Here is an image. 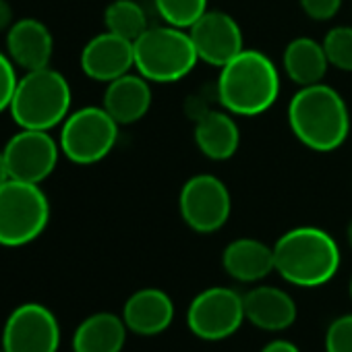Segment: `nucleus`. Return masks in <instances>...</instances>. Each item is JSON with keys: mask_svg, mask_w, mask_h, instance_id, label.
Segmentation results:
<instances>
[{"mask_svg": "<svg viewBox=\"0 0 352 352\" xmlns=\"http://www.w3.org/2000/svg\"><path fill=\"white\" fill-rule=\"evenodd\" d=\"M288 126L307 149L329 153L340 149L350 135V110L333 87L305 85L290 98Z\"/></svg>", "mask_w": 352, "mask_h": 352, "instance_id": "obj_1", "label": "nucleus"}, {"mask_svg": "<svg viewBox=\"0 0 352 352\" xmlns=\"http://www.w3.org/2000/svg\"><path fill=\"white\" fill-rule=\"evenodd\" d=\"M280 96V71L261 50L245 48L220 69L216 98L234 116H259Z\"/></svg>", "mask_w": 352, "mask_h": 352, "instance_id": "obj_2", "label": "nucleus"}, {"mask_svg": "<svg viewBox=\"0 0 352 352\" xmlns=\"http://www.w3.org/2000/svg\"><path fill=\"white\" fill-rule=\"evenodd\" d=\"M276 272L298 288L327 284L340 270V247L333 236L317 226H296L274 243Z\"/></svg>", "mask_w": 352, "mask_h": 352, "instance_id": "obj_3", "label": "nucleus"}, {"mask_svg": "<svg viewBox=\"0 0 352 352\" xmlns=\"http://www.w3.org/2000/svg\"><path fill=\"white\" fill-rule=\"evenodd\" d=\"M71 102L73 91L67 77L44 67L19 79L9 112L21 129L52 131L71 114Z\"/></svg>", "mask_w": 352, "mask_h": 352, "instance_id": "obj_4", "label": "nucleus"}, {"mask_svg": "<svg viewBox=\"0 0 352 352\" xmlns=\"http://www.w3.org/2000/svg\"><path fill=\"white\" fill-rule=\"evenodd\" d=\"M135 69L151 83H176L199 63L187 30L172 25L147 28L135 42Z\"/></svg>", "mask_w": 352, "mask_h": 352, "instance_id": "obj_5", "label": "nucleus"}, {"mask_svg": "<svg viewBox=\"0 0 352 352\" xmlns=\"http://www.w3.org/2000/svg\"><path fill=\"white\" fill-rule=\"evenodd\" d=\"M50 222V201L40 185L9 179L0 185V247H23Z\"/></svg>", "mask_w": 352, "mask_h": 352, "instance_id": "obj_6", "label": "nucleus"}, {"mask_svg": "<svg viewBox=\"0 0 352 352\" xmlns=\"http://www.w3.org/2000/svg\"><path fill=\"white\" fill-rule=\"evenodd\" d=\"M118 122L104 106H85L71 112L60 124V151L79 166H91L110 155L118 141Z\"/></svg>", "mask_w": 352, "mask_h": 352, "instance_id": "obj_7", "label": "nucleus"}, {"mask_svg": "<svg viewBox=\"0 0 352 352\" xmlns=\"http://www.w3.org/2000/svg\"><path fill=\"white\" fill-rule=\"evenodd\" d=\"M179 212L183 222L199 234H212L224 228L232 212V197L222 179L214 174H195L179 193Z\"/></svg>", "mask_w": 352, "mask_h": 352, "instance_id": "obj_8", "label": "nucleus"}, {"mask_svg": "<svg viewBox=\"0 0 352 352\" xmlns=\"http://www.w3.org/2000/svg\"><path fill=\"white\" fill-rule=\"evenodd\" d=\"M245 319L243 294L228 286L201 290L187 309L189 329L206 342H220L241 329Z\"/></svg>", "mask_w": 352, "mask_h": 352, "instance_id": "obj_9", "label": "nucleus"}, {"mask_svg": "<svg viewBox=\"0 0 352 352\" xmlns=\"http://www.w3.org/2000/svg\"><path fill=\"white\" fill-rule=\"evenodd\" d=\"M9 176L15 181L42 185L58 164L60 143L50 131L21 129L5 145Z\"/></svg>", "mask_w": 352, "mask_h": 352, "instance_id": "obj_10", "label": "nucleus"}, {"mask_svg": "<svg viewBox=\"0 0 352 352\" xmlns=\"http://www.w3.org/2000/svg\"><path fill=\"white\" fill-rule=\"evenodd\" d=\"M60 346V325L54 313L40 302L17 307L3 329L5 352H56Z\"/></svg>", "mask_w": 352, "mask_h": 352, "instance_id": "obj_11", "label": "nucleus"}, {"mask_svg": "<svg viewBox=\"0 0 352 352\" xmlns=\"http://www.w3.org/2000/svg\"><path fill=\"white\" fill-rule=\"evenodd\" d=\"M187 32L199 60L216 69H222L245 50V38L239 21L224 11H208Z\"/></svg>", "mask_w": 352, "mask_h": 352, "instance_id": "obj_12", "label": "nucleus"}, {"mask_svg": "<svg viewBox=\"0 0 352 352\" xmlns=\"http://www.w3.org/2000/svg\"><path fill=\"white\" fill-rule=\"evenodd\" d=\"M81 71L100 83H110L135 69V48L112 32L94 36L81 50Z\"/></svg>", "mask_w": 352, "mask_h": 352, "instance_id": "obj_13", "label": "nucleus"}, {"mask_svg": "<svg viewBox=\"0 0 352 352\" xmlns=\"http://www.w3.org/2000/svg\"><path fill=\"white\" fill-rule=\"evenodd\" d=\"M54 52V38L50 30L38 19H19L7 32V54L15 67L28 71L50 67Z\"/></svg>", "mask_w": 352, "mask_h": 352, "instance_id": "obj_14", "label": "nucleus"}, {"mask_svg": "<svg viewBox=\"0 0 352 352\" xmlns=\"http://www.w3.org/2000/svg\"><path fill=\"white\" fill-rule=\"evenodd\" d=\"M245 319L263 331H282L296 321V302L294 298L278 288L259 284L243 294Z\"/></svg>", "mask_w": 352, "mask_h": 352, "instance_id": "obj_15", "label": "nucleus"}, {"mask_svg": "<svg viewBox=\"0 0 352 352\" xmlns=\"http://www.w3.org/2000/svg\"><path fill=\"white\" fill-rule=\"evenodd\" d=\"M120 317L129 331L137 336H157L172 325L174 302L168 292L160 288H141L126 298Z\"/></svg>", "mask_w": 352, "mask_h": 352, "instance_id": "obj_16", "label": "nucleus"}, {"mask_svg": "<svg viewBox=\"0 0 352 352\" xmlns=\"http://www.w3.org/2000/svg\"><path fill=\"white\" fill-rule=\"evenodd\" d=\"M151 102V81L139 73H126L106 83L102 106L118 124H135L149 112Z\"/></svg>", "mask_w": 352, "mask_h": 352, "instance_id": "obj_17", "label": "nucleus"}, {"mask_svg": "<svg viewBox=\"0 0 352 352\" xmlns=\"http://www.w3.org/2000/svg\"><path fill=\"white\" fill-rule=\"evenodd\" d=\"M222 267L236 282L257 284L276 272L274 247L251 236L234 239L222 253Z\"/></svg>", "mask_w": 352, "mask_h": 352, "instance_id": "obj_18", "label": "nucleus"}, {"mask_svg": "<svg viewBox=\"0 0 352 352\" xmlns=\"http://www.w3.org/2000/svg\"><path fill=\"white\" fill-rule=\"evenodd\" d=\"M193 139L197 149L214 162L230 160L241 145V129L228 110H208L195 120Z\"/></svg>", "mask_w": 352, "mask_h": 352, "instance_id": "obj_19", "label": "nucleus"}, {"mask_svg": "<svg viewBox=\"0 0 352 352\" xmlns=\"http://www.w3.org/2000/svg\"><path fill=\"white\" fill-rule=\"evenodd\" d=\"M327 67L329 60L325 56L323 44L309 36H298L290 40L282 52V69L286 77L298 87L321 83Z\"/></svg>", "mask_w": 352, "mask_h": 352, "instance_id": "obj_20", "label": "nucleus"}, {"mask_svg": "<svg viewBox=\"0 0 352 352\" xmlns=\"http://www.w3.org/2000/svg\"><path fill=\"white\" fill-rule=\"evenodd\" d=\"M126 323L114 313H94L73 333V352H120L126 342Z\"/></svg>", "mask_w": 352, "mask_h": 352, "instance_id": "obj_21", "label": "nucleus"}, {"mask_svg": "<svg viewBox=\"0 0 352 352\" xmlns=\"http://www.w3.org/2000/svg\"><path fill=\"white\" fill-rule=\"evenodd\" d=\"M106 32L135 42L149 25L143 7L135 0H112L104 11Z\"/></svg>", "mask_w": 352, "mask_h": 352, "instance_id": "obj_22", "label": "nucleus"}, {"mask_svg": "<svg viewBox=\"0 0 352 352\" xmlns=\"http://www.w3.org/2000/svg\"><path fill=\"white\" fill-rule=\"evenodd\" d=\"M153 5L166 25L179 30H191L208 13V0H153Z\"/></svg>", "mask_w": 352, "mask_h": 352, "instance_id": "obj_23", "label": "nucleus"}, {"mask_svg": "<svg viewBox=\"0 0 352 352\" xmlns=\"http://www.w3.org/2000/svg\"><path fill=\"white\" fill-rule=\"evenodd\" d=\"M323 50L329 67L352 73V25H336L323 38Z\"/></svg>", "mask_w": 352, "mask_h": 352, "instance_id": "obj_24", "label": "nucleus"}, {"mask_svg": "<svg viewBox=\"0 0 352 352\" xmlns=\"http://www.w3.org/2000/svg\"><path fill=\"white\" fill-rule=\"evenodd\" d=\"M325 352H352V313L333 319L325 331Z\"/></svg>", "mask_w": 352, "mask_h": 352, "instance_id": "obj_25", "label": "nucleus"}, {"mask_svg": "<svg viewBox=\"0 0 352 352\" xmlns=\"http://www.w3.org/2000/svg\"><path fill=\"white\" fill-rule=\"evenodd\" d=\"M19 77L15 71V63L7 52H0V114L11 108Z\"/></svg>", "mask_w": 352, "mask_h": 352, "instance_id": "obj_26", "label": "nucleus"}, {"mask_svg": "<svg viewBox=\"0 0 352 352\" xmlns=\"http://www.w3.org/2000/svg\"><path fill=\"white\" fill-rule=\"evenodd\" d=\"M298 5H300L302 13L309 19H313V21H329L340 13L342 0H298Z\"/></svg>", "mask_w": 352, "mask_h": 352, "instance_id": "obj_27", "label": "nucleus"}, {"mask_svg": "<svg viewBox=\"0 0 352 352\" xmlns=\"http://www.w3.org/2000/svg\"><path fill=\"white\" fill-rule=\"evenodd\" d=\"M15 23L13 19V9L9 5V0H0V34H7L11 30V25Z\"/></svg>", "mask_w": 352, "mask_h": 352, "instance_id": "obj_28", "label": "nucleus"}, {"mask_svg": "<svg viewBox=\"0 0 352 352\" xmlns=\"http://www.w3.org/2000/svg\"><path fill=\"white\" fill-rule=\"evenodd\" d=\"M261 352H300L296 344L288 342V340H274L270 344H265L261 348Z\"/></svg>", "mask_w": 352, "mask_h": 352, "instance_id": "obj_29", "label": "nucleus"}, {"mask_svg": "<svg viewBox=\"0 0 352 352\" xmlns=\"http://www.w3.org/2000/svg\"><path fill=\"white\" fill-rule=\"evenodd\" d=\"M11 179L9 176V168H7V160H5V151L0 149V185L7 183Z\"/></svg>", "mask_w": 352, "mask_h": 352, "instance_id": "obj_30", "label": "nucleus"}, {"mask_svg": "<svg viewBox=\"0 0 352 352\" xmlns=\"http://www.w3.org/2000/svg\"><path fill=\"white\" fill-rule=\"evenodd\" d=\"M346 239H348V245L352 247V218H350V222L346 226Z\"/></svg>", "mask_w": 352, "mask_h": 352, "instance_id": "obj_31", "label": "nucleus"}, {"mask_svg": "<svg viewBox=\"0 0 352 352\" xmlns=\"http://www.w3.org/2000/svg\"><path fill=\"white\" fill-rule=\"evenodd\" d=\"M348 292H350V298H352V278H350V286H348Z\"/></svg>", "mask_w": 352, "mask_h": 352, "instance_id": "obj_32", "label": "nucleus"}, {"mask_svg": "<svg viewBox=\"0 0 352 352\" xmlns=\"http://www.w3.org/2000/svg\"><path fill=\"white\" fill-rule=\"evenodd\" d=\"M0 352H5V350H3V348H0Z\"/></svg>", "mask_w": 352, "mask_h": 352, "instance_id": "obj_33", "label": "nucleus"}]
</instances>
